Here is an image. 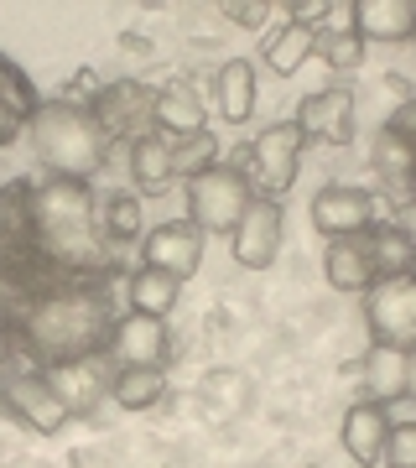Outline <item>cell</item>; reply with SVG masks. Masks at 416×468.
I'll return each mask as SVG.
<instances>
[{
	"label": "cell",
	"mask_w": 416,
	"mask_h": 468,
	"mask_svg": "<svg viewBox=\"0 0 416 468\" xmlns=\"http://www.w3.org/2000/svg\"><path fill=\"white\" fill-rule=\"evenodd\" d=\"M385 437H390V417L375 401H354L344 411V452L359 468H375L385 458Z\"/></svg>",
	"instance_id": "16"
},
{
	"label": "cell",
	"mask_w": 416,
	"mask_h": 468,
	"mask_svg": "<svg viewBox=\"0 0 416 468\" xmlns=\"http://www.w3.org/2000/svg\"><path fill=\"white\" fill-rule=\"evenodd\" d=\"M406 401H416V349H406Z\"/></svg>",
	"instance_id": "36"
},
{
	"label": "cell",
	"mask_w": 416,
	"mask_h": 468,
	"mask_svg": "<svg viewBox=\"0 0 416 468\" xmlns=\"http://www.w3.org/2000/svg\"><path fill=\"white\" fill-rule=\"evenodd\" d=\"M313 42H317V32H307V27H282V32L266 42V68L292 79V73L313 58Z\"/></svg>",
	"instance_id": "28"
},
{
	"label": "cell",
	"mask_w": 416,
	"mask_h": 468,
	"mask_svg": "<svg viewBox=\"0 0 416 468\" xmlns=\"http://www.w3.org/2000/svg\"><path fill=\"white\" fill-rule=\"evenodd\" d=\"M156 131H162L166 141H187V135L208 131V110H203V100L193 94V84L156 89Z\"/></svg>",
	"instance_id": "18"
},
{
	"label": "cell",
	"mask_w": 416,
	"mask_h": 468,
	"mask_svg": "<svg viewBox=\"0 0 416 468\" xmlns=\"http://www.w3.org/2000/svg\"><path fill=\"white\" fill-rule=\"evenodd\" d=\"M141 261L166 271V276H177V282H187L203 261V229L187 224V218L183 224H156V229L141 239Z\"/></svg>",
	"instance_id": "13"
},
{
	"label": "cell",
	"mask_w": 416,
	"mask_h": 468,
	"mask_svg": "<svg viewBox=\"0 0 416 468\" xmlns=\"http://www.w3.org/2000/svg\"><path fill=\"white\" fill-rule=\"evenodd\" d=\"M385 131H396V135H406V141H411L416 146V94L411 100H400V110L390 120H385Z\"/></svg>",
	"instance_id": "34"
},
{
	"label": "cell",
	"mask_w": 416,
	"mask_h": 468,
	"mask_svg": "<svg viewBox=\"0 0 416 468\" xmlns=\"http://www.w3.org/2000/svg\"><path fill=\"white\" fill-rule=\"evenodd\" d=\"M354 32L359 42H411V0H354Z\"/></svg>",
	"instance_id": "17"
},
{
	"label": "cell",
	"mask_w": 416,
	"mask_h": 468,
	"mask_svg": "<svg viewBox=\"0 0 416 468\" xmlns=\"http://www.w3.org/2000/svg\"><path fill=\"white\" fill-rule=\"evenodd\" d=\"M390 468H416V421H390V437H385V458Z\"/></svg>",
	"instance_id": "32"
},
{
	"label": "cell",
	"mask_w": 416,
	"mask_h": 468,
	"mask_svg": "<svg viewBox=\"0 0 416 468\" xmlns=\"http://www.w3.org/2000/svg\"><path fill=\"white\" fill-rule=\"evenodd\" d=\"M37 89H32V79L21 73L11 58H0V110H11V115H21V120H32L37 115Z\"/></svg>",
	"instance_id": "31"
},
{
	"label": "cell",
	"mask_w": 416,
	"mask_h": 468,
	"mask_svg": "<svg viewBox=\"0 0 416 468\" xmlns=\"http://www.w3.org/2000/svg\"><path fill=\"white\" fill-rule=\"evenodd\" d=\"M131 177H135L141 193H166V187L177 183V177H172V141H166L162 131L141 135L131 146Z\"/></svg>",
	"instance_id": "23"
},
{
	"label": "cell",
	"mask_w": 416,
	"mask_h": 468,
	"mask_svg": "<svg viewBox=\"0 0 416 468\" xmlns=\"http://www.w3.org/2000/svg\"><path fill=\"white\" fill-rule=\"evenodd\" d=\"M166 396V369H115L110 380V401L120 411H151Z\"/></svg>",
	"instance_id": "26"
},
{
	"label": "cell",
	"mask_w": 416,
	"mask_h": 468,
	"mask_svg": "<svg viewBox=\"0 0 416 468\" xmlns=\"http://www.w3.org/2000/svg\"><path fill=\"white\" fill-rule=\"evenodd\" d=\"M104 354L115 369H162L166 354H172V334H166V318H146V313H120L110 338H104Z\"/></svg>",
	"instance_id": "10"
},
{
	"label": "cell",
	"mask_w": 416,
	"mask_h": 468,
	"mask_svg": "<svg viewBox=\"0 0 416 468\" xmlns=\"http://www.w3.org/2000/svg\"><path fill=\"white\" fill-rule=\"evenodd\" d=\"M42 375L58 385V396H63L73 411H83V406H94V396H100V390H110V380H115V365H110V354H89V359L48 365Z\"/></svg>",
	"instance_id": "15"
},
{
	"label": "cell",
	"mask_w": 416,
	"mask_h": 468,
	"mask_svg": "<svg viewBox=\"0 0 416 468\" xmlns=\"http://www.w3.org/2000/svg\"><path fill=\"white\" fill-rule=\"evenodd\" d=\"M369 255H375V271L385 276H411V261H416V239L396 229V224H385V229H369Z\"/></svg>",
	"instance_id": "27"
},
{
	"label": "cell",
	"mask_w": 416,
	"mask_h": 468,
	"mask_svg": "<svg viewBox=\"0 0 416 468\" xmlns=\"http://www.w3.org/2000/svg\"><path fill=\"white\" fill-rule=\"evenodd\" d=\"M369 167L380 172L390 187H411L416 183V146L396 131H375V151H369Z\"/></svg>",
	"instance_id": "25"
},
{
	"label": "cell",
	"mask_w": 416,
	"mask_h": 468,
	"mask_svg": "<svg viewBox=\"0 0 416 468\" xmlns=\"http://www.w3.org/2000/svg\"><path fill=\"white\" fill-rule=\"evenodd\" d=\"M354 115H359L354 89H317V94H307V100H302L297 131H302V141L349 146V141H354Z\"/></svg>",
	"instance_id": "12"
},
{
	"label": "cell",
	"mask_w": 416,
	"mask_h": 468,
	"mask_svg": "<svg viewBox=\"0 0 416 468\" xmlns=\"http://www.w3.org/2000/svg\"><path fill=\"white\" fill-rule=\"evenodd\" d=\"M94 193L89 183L73 177H48L32 183V250H42L52 266L63 271H104V239L100 218H94Z\"/></svg>",
	"instance_id": "2"
},
{
	"label": "cell",
	"mask_w": 416,
	"mask_h": 468,
	"mask_svg": "<svg viewBox=\"0 0 416 468\" xmlns=\"http://www.w3.org/2000/svg\"><path fill=\"white\" fill-rule=\"evenodd\" d=\"M359 375H365V401H375V406L406 401V349H396V344H369Z\"/></svg>",
	"instance_id": "19"
},
{
	"label": "cell",
	"mask_w": 416,
	"mask_h": 468,
	"mask_svg": "<svg viewBox=\"0 0 416 468\" xmlns=\"http://www.w3.org/2000/svg\"><path fill=\"white\" fill-rule=\"evenodd\" d=\"M100 131L115 141V135H131V146L141 135L156 131V89H146L141 79H120V84H104L100 100L89 104Z\"/></svg>",
	"instance_id": "9"
},
{
	"label": "cell",
	"mask_w": 416,
	"mask_h": 468,
	"mask_svg": "<svg viewBox=\"0 0 416 468\" xmlns=\"http://www.w3.org/2000/svg\"><path fill=\"white\" fill-rule=\"evenodd\" d=\"M365 323L375 344L416 349V276H385L365 292Z\"/></svg>",
	"instance_id": "8"
},
{
	"label": "cell",
	"mask_w": 416,
	"mask_h": 468,
	"mask_svg": "<svg viewBox=\"0 0 416 468\" xmlns=\"http://www.w3.org/2000/svg\"><path fill=\"white\" fill-rule=\"evenodd\" d=\"M323 276H328L333 292H359V297H365L369 286L380 282L375 255H369V234H354V239H328Z\"/></svg>",
	"instance_id": "14"
},
{
	"label": "cell",
	"mask_w": 416,
	"mask_h": 468,
	"mask_svg": "<svg viewBox=\"0 0 416 468\" xmlns=\"http://www.w3.org/2000/svg\"><path fill=\"white\" fill-rule=\"evenodd\" d=\"M411 198H416V183H411Z\"/></svg>",
	"instance_id": "38"
},
{
	"label": "cell",
	"mask_w": 416,
	"mask_h": 468,
	"mask_svg": "<svg viewBox=\"0 0 416 468\" xmlns=\"http://www.w3.org/2000/svg\"><path fill=\"white\" fill-rule=\"evenodd\" d=\"M313 58H323L333 73H354L365 63V42H359V32H317Z\"/></svg>",
	"instance_id": "30"
},
{
	"label": "cell",
	"mask_w": 416,
	"mask_h": 468,
	"mask_svg": "<svg viewBox=\"0 0 416 468\" xmlns=\"http://www.w3.org/2000/svg\"><path fill=\"white\" fill-rule=\"evenodd\" d=\"M32 250V183L0 187V255Z\"/></svg>",
	"instance_id": "22"
},
{
	"label": "cell",
	"mask_w": 416,
	"mask_h": 468,
	"mask_svg": "<svg viewBox=\"0 0 416 468\" xmlns=\"http://www.w3.org/2000/svg\"><path fill=\"white\" fill-rule=\"evenodd\" d=\"M183 302V282L166 276L156 266H141L131 276V313H146V318H172V307Z\"/></svg>",
	"instance_id": "24"
},
{
	"label": "cell",
	"mask_w": 416,
	"mask_h": 468,
	"mask_svg": "<svg viewBox=\"0 0 416 468\" xmlns=\"http://www.w3.org/2000/svg\"><path fill=\"white\" fill-rule=\"evenodd\" d=\"M313 224L323 239H354V234L396 224V198L390 193H369V187L328 183L313 193Z\"/></svg>",
	"instance_id": "4"
},
{
	"label": "cell",
	"mask_w": 416,
	"mask_h": 468,
	"mask_svg": "<svg viewBox=\"0 0 416 468\" xmlns=\"http://www.w3.org/2000/svg\"><path fill=\"white\" fill-rule=\"evenodd\" d=\"M396 229L406 234V239H416V198L411 203H396Z\"/></svg>",
	"instance_id": "35"
},
{
	"label": "cell",
	"mask_w": 416,
	"mask_h": 468,
	"mask_svg": "<svg viewBox=\"0 0 416 468\" xmlns=\"http://www.w3.org/2000/svg\"><path fill=\"white\" fill-rule=\"evenodd\" d=\"M219 11H224L234 27H245V32H261V27L271 21V11H276V5H271V0H224Z\"/></svg>",
	"instance_id": "33"
},
{
	"label": "cell",
	"mask_w": 416,
	"mask_h": 468,
	"mask_svg": "<svg viewBox=\"0 0 416 468\" xmlns=\"http://www.w3.org/2000/svg\"><path fill=\"white\" fill-rule=\"evenodd\" d=\"M214 100L219 115L229 125H245L255 115V100H261V84H255V63L250 58H229V63L214 73Z\"/></svg>",
	"instance_id": "20"
},
{
	"label": "cell",
	"mask_w": 416,
	"mask_h": 468,
	"mask_svg": "<svg viewBox=\"0 0 416 468\" xmlns=\"http://www.w3.org/2000/svg\"><path fill=\"white\" fill-rule=\"evenodd\" d=\"M302 146H307V141H302L297 120H292V125L282 120V125L261 131L245 151H240V167H250V177L261 183V198H276V193H286V187L297 183Z\"/></svg>",
	"instance_id": "6"
},
{
	"label": "cell",
	"mask_w": 416,
	"mask_h": 468,
	"mask_svg": "<svg viewBox=\"0 0 416 468\" xmlns=\"http://www.w3.org/2000/svg\"><path fill=\"white\" fill-rule=\"evenodd\" d=\"M411 276H416V261H411Z\"/></svg>",
	"instance_id": "37"
},
{
	"label": "cell",
	"mask_w": 416,
	"mask_h": 468,
	"mask_svg": "<svg viewBox=\"0 0 416 468\" xmlns=\"http://www.w3.org/2000/svg\"><path fill=\"white\" fill-rule=\"evenodd\" d=\"M0 401H5V411H11L21 427H32V432H42V437L63 432L68 417H73V406L58 396V385H52L42 369L5 375V380H0Z\"/></svg>",
	"instance_id": "7"
},
{
	"label": "cell",
	"mask_w": 416,
	"mask_h": 468,
	"mask_svg": "<svg viewBox=\"0 0 416 468\" xmlns=\"http://www.w3.org/2000/svg\"><path fill=\"white\" fill-rule=\"evenodd\" d=\"M94 218H100L104 250H120V245L146 239V214H141V198H135V193H110V198H100Z\"/></svg>",
	"instance_id": "21"
},
{
	"label": "cell",
	"mask_w": 416,
	"mask_h": 468,
	"mask_svg": "<svg viewBox=\"0 0 416 468\" xmlns=\"http://www.w3.org/2000/svg\"><path fill=\"white\" fill-rule=\"evenodd\" d=\"M27 135H32L42 167H48L52 177H73V183H89V177L104 167V156H110V135L100 131L94 110L68 104V100L37 104Z\"/></svg>",
	"instance_id": "3"
},
{
	"label": "cell",
	"mask_w": 416,
	"mask_h": 468,
	"mask_svg": "<svg viewBox=\"0 0 416 468\" xmlns=\"http://www.w3.org/2000/svg\"><path fill=\"white\" fill-rule=\"evenodd\" d=\"M219 162V141L208 131L203 135H187V141H172V177L193 183L198 172H208Z\"/></svg>",
	"instance_id": "29"
},
{
	"label": "cell",
	"mask_w": 416,
	"mask_h": 468,
	"mask_svg": "<svg viewBox=\"0 0 416 468\" xmlns=\"http://www.w3.org/2000/svg\"><path fill=\"white\" fill-rule=\"evenodd\" d=\"M282 234H286V224H282V203L276 198H250V208H245V218L234 224V234H229V245H234V261L245 271H266L276 255H282Z\"/></svg>",
	"instance_id": "11"
},
{
	"label": "cell",
	"mask_w": 416,
	"mask_h": 468,
	"mask_svg": "<svg viewBox=\"0 0 416 468\" xmlns=\"http://www.w3.org/2000/svg\"><path fill=\"white\" fill-rule=\"evenodd\" d=\"M250 198L255 193H250L245 172L214 162L208 172H198L187 183V224H198L203 234H234V224L245 218Z\"/></svg>",
	"instance_id": "5"
},
{
	"label": "cell",
	"mask_w": 416,
	"mask_h": 468,
	"mask_svg": "<svg viewBox=\"0 0 416 468\" xmlns=\"http://www.w3.org/2000/svg\"><path fill=\"white\" fill-rule=\"evenodd\" d=\"M120 313L100 297V286H52L27 307L21 318V344L42 359V365H68V359H89L104 354V338L115 328Z\"/></svg>",
	"instance_id": "1"
},
{
	"label": "cell",
	"mask_w": 416,
	"mask_h": 468,
	"mask_svg": "<svg viewBox=\"0 0 416 468\" xmlns=\"http://www.w3.org/2000/svg\"><path fill=\"white\" fill-rule=\"evenodd\" d=\"M411 42H416V32H411Z\"/></svg>",
	"instance_id": "39"
}]
</instances>
